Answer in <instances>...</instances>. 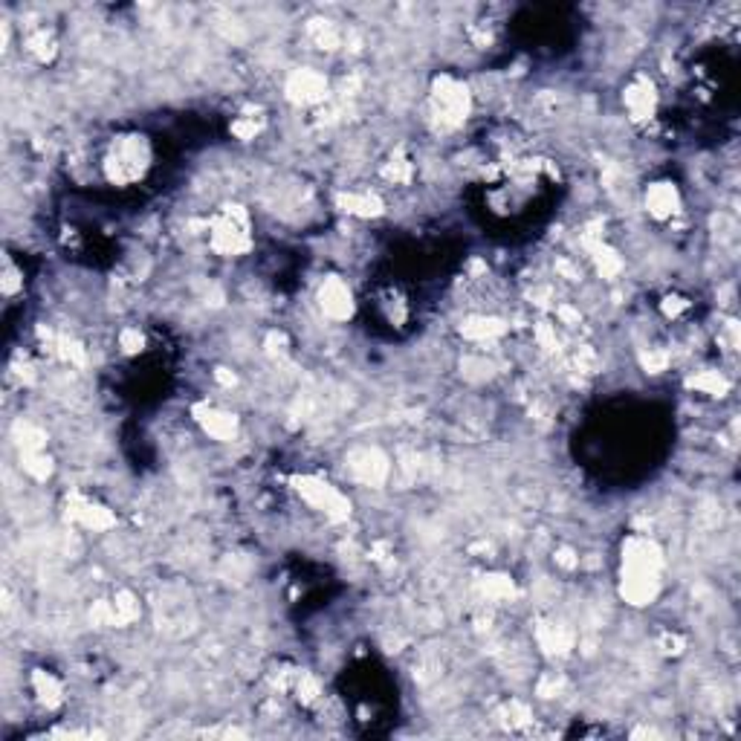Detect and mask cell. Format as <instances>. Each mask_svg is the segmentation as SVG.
Returning <instances> with one entry per match:
<instances>
[{"label":"cell","instance_id":"obj_13","mask_svg":"<svg viewBox=\"0 0 741 741\" xmlns=\"http://www.w3.org/2000/svg\"><path fill=\"white\" fill-rule=\"evenodd\" d=\"M460 333L472 342H490V339H498V336L507 333V324L493 316H472L460 324Z\"/></svg>","mask_w":741,"mask_h":741},{"label":"cell","instance_id":"obj_18","mask_svg":"<svg viewBox=\"0 0 741 741\" xmlns=\"http://www.w3.org/2000/svg\"><path fill=\"white\" fill-rule=\"evenodd\" d=\"M113 606V623L116 625H125V623H131L139 617V602L134 594H127V590H122V594H116V599L110 602Z\"/></svg>","mask_w":741,"mask_h":741},{"label":"cell","instance_id":"obj_1","mask_svg":"<svg viewBox=\"0 0 741 741\" xmlns=\"http://www.w3.org/2000/svg\"><path fill=\"white\" fill-rule=\"evenodd\" d=\"M660 548L646 536H629L623 544V599L648 606L660 588Z\"/></svg>","mask_w":741,"mask_h":741},{"label":"cell","instance_id":"obj_14","mask_svg":"<svg viewBox=\"0 0 741 741\" xmlns=\"http://www.w3.org/2000/svg\"><path fill=\"white\" fill-rule=\"evenodd\" d=\"M536 637H539V646L548 655H565L574 646V631L562 623H544Z\"/></svg>","mask_w":741,"mask_h":741},{"label":"cell","instance_id":"obj_17","mask_svg":"<svg viewBox=\"0 0 741 741\" xmlns=\"http://www.w3.org/2000/svg\"><path fill=\"white\" fill-rule=\"evenodd\" d=\"M689 386L695 391H704V394H712V397H721V394H727L729 382H727V377L718 374V370H704V374L689 379Z\"/></svg>","mask_w":741,"mask_h":741},{"label":"cell","instance_id":"obj_10","mask_svg":"<svg viewBox=\"0 0 741 741\" xmlns=\"http://www.w3.org/2000/svg\"><path fill=\"white\" fill-rule=\"evenodd\" d=\"M623 102H625V108H629L631 119H637V122L648 119V116L655 113V104H657L655 85H652V81H648V78H637V81H631V85L625 87V96H623Z\"/></svg>","mask_w":741,"mask_h":741},{"label":"cell","instance_id":"obj_2","mask_svg":"<svg viewBox=\"0 0 741 741\" xmlns=\"http://www.w3.org/2000/svg\"><path fill=\"white\" fill-rule=\"evenodd\" d=\"M208 232H212V235H208L212 249L220 252V255H240V252H247L252 247L249 217L240 206H226L224 212L212 220V229Z\"/></svg>","mask_w":741,"mask_h":741},{"label":"cell","instance_id":"obj_21","mask_svg":"<svg viewBox=\"0 0 741 741\" xmlns=\"http://www.w3.org/2000/svg\"><path fill=\"white\" fill-rule=\"evenodd\" d=\"M20 460H23V469H27L32 478H38V481L50 478L53 467H50V458H46L44 452H23Z\"/></svg>","mask_w":741,"mask_h":741},{"label":"cell","instance_id":"obj_7","mask_svg":"<svg viewBox=\"0 0 741 741\" xmlns=\"http://www.w3.org/2000/svg\"><path fill=\"white\" fill-rule=\"evenodd\" d=\"M287 96L296 104H319L328 99V78L316 69H296L287 78Z\"/></svg>","mask_w":741,"mask_h":741},{"label":"cell","instance_id":"obj_9","mask_svg":"<svg viewBox=\"0 0 741 741\" xmlns=\"http://www.w3.org/2000/svg\"><path fill=\"white\" fill-rule=\"evenodd\" d=\"M351 472L356 481H362L368 486H377L386 481L388 475V460L379 449H359L351 455Z\"/></svg>","mask_w":741,"mask_h":741},{"label":"cell","instance_id":"obj_8","mask_svg":"<svg viewBox=\"0 0 741 741\" xmlns=\"http://www.w3.org/2000/svg\"><path fill=\"white\" fill-rule=\"evenodd\" d=\"M67 516L76 521V525L87 527V530H108L116 525V516L108 507H102L96 501H90L85 495H69L67 501Z\"/></svg>","mask_w":741,"mask_h":741},{"label":"cell","instance_id":"obj_19","mask_svg":"<svg viewBox=\"0 0 741 741\" xmlns=\"http://www.w3.org/2000/svg\"><path fill=\"white\" fill-rule=\"evenodd\" d=\"M15 437H18V444L23 452H41L46 446V435H44V428L38 426H32V423H18L15 428Z\"/></svg>","mask_w":741,"mask_h":741},{"label":"cell","instance_id":"obj_23","mask_svg":"<svg viewBox=\"0 0 741 741\" xmlns=\"http://www.w3.org/2000/svg\"><path fill=\"white\" fill-rule=\"evenodd\" d=\"M296 692H298V698H301V704H313V701H319V680L313 678V675H305V672H301L298 675V680H296Z\"/></svg>","mask_w":741,"mask_h":741},{"label":"cell","instance_id":"obj_12","mask_svg":"<svg viewBox=\"0 0 741 741\" xmlns=\"http://www.w3.org/2000/svg\"><path fill=\"white\" fill-rule=\"evenodd\" d=\"M646 208L657 220L672 217L680 208V194L672 183H655L646 189Z\"/></svg>","mask_w":741,"mask_h":741},{"label":"cell","instance_id":"obj_6","mask_svg":"<svg viewBox=\"0 0 741 741\" xmlns=\"http://www.w3.org/2000/svg\"><path fill=\"white\" fill-rule=\"evenodd\" d=\"M319 305L328 319L345 322V319H351V313H354V296L339 275H330V278H324V284L319 289Z\"/></svg>","mask_w":741,"mask_h":741},{"label":"cell","instance_id":"obj_16","mask_svg":"<svg viewBox=\"0 0 741 741\" xmlns=\"http://www.w3.org/2000/svg\"><path fill=\"white\" fill-rule=\"evenodd\" d=\"M32 687H35V695H38V701H41L44 706H50V710L64 701L61 680L53 678L50 672H44V669L35 672V675H32Z\"/></svg>","mask_w":741,"mask_h":741},{"label":"cell","instance_id":"obj_22","mask_svg":"<svg viewBox=\"0 0 741 741\" xmlns=\"http://www.w3.org/2000/svg\"><path fill=\"white\" fill-rule=\"evenodd\" d=\"M382 174H386V177H388L391 183H400V185H403V183L411 180V162L405 159L403 154H397V157H391V162H388L386 171H382Z\"/></svg>","mask_w":741,"mask_h":741},{"label":"cell","instance_id":"obj_15","mask_svg":"<svg viewBox=\"0 0 741 741\" xmlns=\"http://www.w3.org/2000/svg\"><path fill=\"white\" fill-rule=\"evenodd\" d=\"M339 208L356 217H377L382 212V200L370 191H359V194L347 191V194H339Z\"/></svg>","mask_w":741,"mask_h":741},{"label":"cell","instance_id":"obj_3","mask_svg":"<svg viewBox=\"0 0 741 741\" xmlns=\"http://www.w3.org/2000/svg\"><path fill=\"white\" fill-rule=\"evenodd\" d=\"M432 99H435V116H437L440 127L463 125V119H467V113H469V90L463 81L452 78V76H440L435 81Z\"/></svg>","mask_w":741,"mask_h":741},{"label":"cell","instance_id":"obj_4","mask_svg":"<svg viewBox=\"0 0 741 741\" xmlns=\"http://www.w3.org/2000/svg\"><path fill=\"white\" fill-rule=\"evenodd\" d=\"M293 484H296V493L305 498L310 507L322 509V513L328 516V518L342 521V518H347V513H351V504H347V498L339 490H336V486L324 484L322 478H313V475H298V478H293Z\"/></svg>","mask_w":741,"mask_h":741},{"label":"cell","instance_id":"obj_20","mask_svg":"<svg viewBox=\"0 0 741 741\" xmlns=\"http://www.w3.org/2000/svg\"><path fill=\"white\" fill-rule=\"evenodd\" d=\"M484 590H486V597H493V599H509L516 594V585L509 576L493 574V576H484Z\"/></svg>","mask_w":741,"mask_h":741},{"label":"cell","instance_id":"obj_5","mask_svg":"<svg viewBox=\"0 0 741 741\" xmlns=\"http://www.w3.org/2000/svg\"><path fill=\"white\" fill-rule=\"evenodd\" d=\"M145 166V142L139 139H122L113 148V157L108 159V174L113 183H131L142 174Z\"/></svg>","mask_w":741,"mask_h":741},{"label":"cell","instance_id":"obj_24","mask_svg":"<svg viewBox=\"0 0 741 741\" xmlns=\"http://www.w3.org/2000/svg\"><path fill=\"white\" fill-rule=\"evenodd\" d=\"M119 345L125 347L127 354L142 351V333H139L136 328H127V330H122V336H119Z\"/></svg>","mask_w":741,"mask_h":741},{"label":"cell","instance_id":"obj_11","mask_svg":"<svg viewBox=\"0 0 741 741\" xmlns=\"http://www.w3.org/2000/svg\"><path fill=\"white\" fill-rule=\"evenodd\" d=\"M194 417H197V423L203 426V432L212 435L215 440H232L238 432L235 414L215 409V405H200V409H194Z\"/></svg>","mask_w":741,"mask_h":741}]
</instances>
